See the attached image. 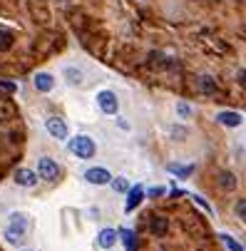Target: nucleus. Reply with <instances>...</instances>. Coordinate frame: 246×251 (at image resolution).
Instances as JSON below:
<instances>
[{
    "label": "nucleus",
    "instance_id": "16",
    "mask_svg": "<svg viewBox=\"0 0 246 251\" xmlns=\"http://www.w3.org/2000/svg\"><path fill=\"white\" fill-rule=\"evenodd\" d=\"M13 48V32L0 30V52H8Z\"/></svg>",
    "mask_w": 246,
    "mask_h": 251
},
{
    "label": "nucleus",
    "instance_id": "5",
    "mask_svg": "<svg viewBox=\"0 0 246 251\" xmlns=\"http://www.w3.org/2000/svg\"><path fill=\"white\" fill-rule=\"evenodd\" d=\"M45 127H48L50 137H55V139H67V125H65L60 117H50V120H45Z\"/></svg>",
    "mask_w": 246,
    "mask_h": 251
},
{
    "label": "nucleus",
    "instance_id": "27",
    "mask_svg": "<svg viewBox=\"0 0 246 251\" xmlns=\"http://www.w3.org/2000/svg\"><path fill=\"white\" fill-rule=\"evenodd\" d=\"M159 194H164V189H162V187H154V189H149V197H159Z\"/></svg>",
    "mask_w": 246,
    "mask_h": 251
},
{
    "label": "nucleus",
    "instance_id": "1",
    "mask_svg": "<svg viewBox=\"0 0 246 251\" xmlns=\"http://www.w3.org/2000/svg\"><path fill=\"white\" fill-rule=\"evenodd\" d=\"M67 150L73 152L77 159H92L97 147H95V139L87 137V134H75L73 139L67 142Z\"/></svg>",
    "mask_w": 246,
    "mask_h": 251
},
{
    "label": "nucleus",
    "instance_id": "26",
    "mask_svg": "<svg viewBox=\"0 0 246 251\" xmlns=\"http://www.w3.org/2000/svg\"><path fill=\"white\" fill-rule=\"evenodd\" d=\"M194 201H197V204H201V206H204L206 211H212V206H209V204H206V201H204L201 197H194Z\"/></svg>",
    "mask_w": 246,
    "mask_h": 251
},
{
    "label": "nucleus",
    "instance_id": "11",
    "mask_svg": "<svg viewBox=\"0 0 246 251\" xmlns=\"http://www.w3.org/2000/svg\"><path fill=\"white\" fill-rule=\"evenodd\" d=\"M217 122H221L224 127H241L244 117L239 112H219L217 115Z\"/></svg>",
    "mask_w": 246,
    "mask_h": 251
},
{
    "label": "nucleus",
    "instance_id": "12",
    "mask_svg": "<svg viewBox=\"0 0 246 251\" xmlns=\"http://www.w3.org/2000/svg\"><path fill=\"white\" fill-rule=\"evenodd\" d=\"M219 184H221V189L234 192V189H236V184H239V179H236L231 172H221V174H219Z\"/></svg>",
    "mask_w": 246,
    "mask_h": 251
},
{
    "label": "nucleus",
    "instance_id": "29",
    "mask_svg": "<svg viewBox=\"0 0 246 251\" xmlns=\"http://www.w3.org/2000/svg\"><path fill=\"white\" fill-rule=\"evenodd\" d=\"M60 3H65V0H60Z\"/></svg>",
    "mask_w": 246,
    "mask_h": 251
},
{
    "label": "nucleus",
    "instance_id": "25",
    "mask_svg": "<svg viewBox=\"0 0 246 251\" xmlns=\"http://www.w3.org/2000/svg\"><path fill=\"white\" fill-rule=\"evenodd\" d=\"M172 137H187V129L184 127H172Z\"/></svg>",
    "mask_w": 246,
    "mask_h": 251
},
{
    "label": "nucleus",
    "instance_id": "18",
    "mask_svg": "<svg viewBox=\"0 0 246 251\" xmlns=\"http://www.w3.org/2000/svg\"><path fill=\"white\" fill-rule=\"evenodd\" d=\"M219 239H221V241H224V244H226L231 251H244V246H241V244H239L234 236H229V234H219Z\"/></svg>",
    "mask_w": 246,
    "mask_h": 251
},
{
    "label": "nucleus",
    "instance_id": "23",
    "mask_svg": "<svg viewBox=\"0 0 246 251\" xmlns=\"http://www.w3.org/2000/svg\"><path fill=\"white\" fill-rule=\"evenodd\" d=\"M177 112H179V117H184V120H187V117L192 115V110H189V104H184V102H179V104H177Z\"/></svg>",
    "mask_w": 246,
    "mask_h": 251
},
{
    "label": "nucleus",
    "instance_id": "17",
    "mask_svg": "<svg viewBox=\"0 0 246 251\" xmlns=\"http://www.w3.org/2000/svg\"><path fill=\"white\" fill-rule=\"evenodd\" d=\"M65 77H67V82H73V85H80L82 82V73H80V70H75V67H67L65 70Z\"/></svg>",
    "mask_w": 246,
    "mask_h": 251
},
{
    "label": "nucleus",
    "instance_id": "19",
    "mask_svg": "<svg viewBox=\"0 0 246 251\" xmlns=\"http://www.w3.org/2000/svg\"><path fill=\"white\" fill-rule=\"evenodd\" d=\"M110 187H112V189H115V192H120V194H122V192H127V189H129V184H127V182H124V179H122V176H117V179H110Z\"/></svg>",
    "mask_w": 246,
    "mask_h": 251
},
{
    "label": "nucleus",
    "instance_id": "2",
    "mask_svg": "<svg viewBox=\"0 0 246 251\" xmlns=\"http://www.w3.org/2000/svg\"><path fill=\"white\" fill-rule=\"evenodd\" d=\"M97 104H99V110H102L104 115H117V110H120V100H117V95L110 92V90L97 92Z\"/></svg>",
    "mask_w": 246,
    "mask_h": 251
},
{
    "label": "nucleus",
    "instance_id": "10",
    "mask_svg": "<svg viewBox=\"0 0 246 251\" xmlns=\"http://www.w3.org/2000/svg\"><path fill=\"white\" fill-rule=\"evenodd\" d=\"M8 229L15 231V234H20V236H25V231H27V219L23 217V214H10V224H8Z\"/></svg>",
    "mask_w": 246,
    "mask_h": 251
},
{
    "label": "nucleus",
    "instance_id": "8",
    "mask_svg": "<svg viewBox=\"0 0 246 251\" xmlns=\"http://www.w3.org/2000/svg\"><path fill=\"white\" fill-rule=\"evenodd\" d=\"M142 199H145V189L142 187H132V189H127V211H134L139 204H142Z\"/></svg>",
    "mask_w": 246,
    "mask_h": 251
},
{
    "label": "nucleus",
    "instance_id": "7",
    "mask_svg": "<svg viewBox=\"0 0 246 251\" xmlns=\"http://www.w3.org/2000/svg\"><path fill=\"white\" fill-rule=\"evenodd\" d=\"M15 184H20V187H35V184H38V174H35L32 169H18L15 172Z\"/></svg>",
    "mask_w": 246,
    "mask_h": 251
},
{
    "label": "nucleus",
    "instance_id": "15",
    "mask_svg": "<svg viewBox=\"0 0 246 251\" xmlns=\"http://www.w3.org/2000/svg\"><path fill=\"white\" fill-rule=\"evenodd\" d=\"M199 90H201L204 95H214V92H217V80L209 77V75L199 77Z\"/></svg>",
    "mask_w": 246,
    "mask_h": 251
},
{
    "label": "nucleus",
    "instance_id": "22",
    "mask_svg": "<svg viewBox=\"0 0 246 251\" xmlns=\"http://www.w3.org/2000/svg\"><path fill=\"white\" fill-rule=\"evenodd\" d=\"M122 239H124V246H127V251H134V234L132 231H122Z\"/></svg>",
    "mask_w": 246,
    "mask_h": 251
},
{
    "label": "nucleus",
    "instance_id": "24",
    "mask_svg": "<svg viewBox=\"0 0 246 251\" xmlns=\"http://www.w3.org/2000/svg\"><path fill=\"white\" fill-rule=\"evenodd\" d=\"M236 214H239V219L246 217V201H244V199H239V204H236Z\"/></svg>",
    "mask_w": 246,
    "mask_h": 251
},
{
    "label": "nucleus",
    "instance_id": "21",
    "mask_svg": "<svg viewBox=\"0 0 246 251\" xmlns=\"http://www.w3.org/2000/svg\"><path fill=\"white\" fill-rule=\"evenodd\" d=\"M0 92L13 95V92H18V85L15 82H8V80H0Z\"/></svg>",
    "mask_w": 246,
    "mask_h": 251
},
{
    "label": "nucleus",
    "instance_id": "28",
    "mask_svg": "<svg viewBox=\"0 0 246 251\" xmlns=\"http://www.w3.org/2000/svg\"><path fill=\"white\" fill-rule=\"evenodd\" d=\"M23 251H32V249H23Z\"/></svg>",
    "mask_w": 246,
    "mask_h": 251
},
{
    "label": "nucleus",
    "instance_id": "6",
    "mask_svg": "<svg viewBox=\"0 0 246 251\" xmlns=\"http://www.w3.org/2000/svg\"><path fill=\"white\" fill-rule=\"evenodd\" d=\"M32 85H35V90H38V92H50L55 87V77L50 73H38V75L32 77Z\"/></svg>",
    "mask_w": 246,
    "mask_h": 251
},
{
    "label": "nucleus",
    "instance_id": "14",
    "mask_svg": "<svg viewBox=\"0 0 246 251\" xmlns=\"http://www.w3.org/2000/svg\"><path fill=\"white\" fill-rule=\"evenodd\" d=\"M167 172H172V174H177V176H182V179H187L192 172H194V164H187V167H182V164H167Z\"/></svg>",
    "mask_w": 246,
    "mask_h": 251
},
{
    "label": "nucleus",
    "instance_id": "9",
    "mask_svg": "<svg viewBox=\"0 0 246 251\" xmlns=\"http://www.w3.org/2000/svg\"><path fill=\"white\" fill-rule=\"evenodd\" d=\"M117 229H102L99 234H97V244L102 246V249H112L115 244H117Z\"/></svg>",
    "mask_w": 246,
    "mask_h": 251
},
{
    "label": "nucleus",
    "instance_id": "20",
    "mask_svg": "<svg viewBox=\"0 0 246 251\" xmlns=\"http://www.w3.org/2000/svg\"><path fill=\"white\" fill-rule=\"evenodd\" d=\"M3 236H5V241H8V244H13V246H20V244L25 241L20 234H15V231H10V229H5V234H3Z\"/></svg>",
    "mask_w": 246,
    "mask_h": 251
},
{
    "label": "nucleus",
    "instance_id": "13",
    "mask_svg": "<svg viewBox=\"0 0 246 251\" xmlns=\"http://www.w3.org/2000/svg\"><path fill=\"white\" fill-rule=\"evenodd\" d=\"M149 229H152V234H159V236H164V234H167V229H169V224H167V219H164V217H152V222H149Z\"/></svg>",
    "mask_w": 246,
    "mask_h": 251
},
{
    "label": "nucleus",
    "instance_id": "3",
    "mask_svg": "<svg viewBox=\"0 0 246 251\" xmlns=\"http://www.w3.org/2000/svg\"><path fill=\"white\" fill-rule=\"evenodd\" d=\"M38 176H40V179H48V182H55V179L60 176L57 162L50 159V157H43V159L38 162Z\"/></svg>",
    "mask_w": 246,
    "mask_h": 251
},
{
    "label": "nucleus",
    "instance_id": "4",
    "mask_svg": "<svg viewBox=\"0 0 246 251\" xmlns=\"http://www.w3.org/2000/svg\"><path fill=\"white\" fill-rule=\"evenodd\" d=\"M110 179H112V174L104 169V167H92V169L85 172V182H87V184H95V187L110 184Z\"/></svg>",
    "mask_w": 246,
    "mask_h": 251
}]
</instances>
